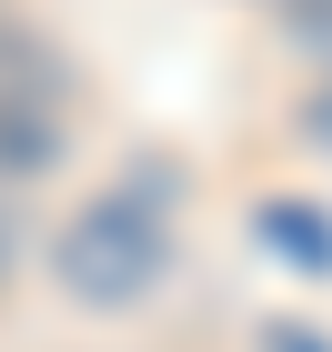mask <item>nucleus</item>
<instances>
[{"instance_id": "f257e3e1", "label": "nucleus", "mask_w": 332, "mask_h": 352, "mask_svg": "<svg viewBox=\"0 0 332 352\" xmlns=\"http://www.w3.org/2000/svg\"><path fill=\"white\" fill-rule=\"evenodd\" d=\"M51 272H60V292H71V302L121 312V302H141V292L171 272V232H162V212H141L131 191H111V201H91V212L60 221Z\"/></svg>"}, {"instance_id": "f03ea898", "label": "nucleus", "mask_w": 332, "mask_h": 352, "mask_svg": "<svg viewBox=\"0 0 332 352\" xmlns=\"http://www.w3.org/2000/svg\"><path fill=\"white\" fill-rule=\"evenodd\" d=\"M60 141H51V111H30V101H0V171H41Z\"/></svg>"}, {"instance_id": "7ed1b4c3", "label": "nucleus", "mask_w": 332, "mask_h": 352, "mask_svg": "<svg viewBox=\"0 0 332 352\" xmlns=\"http://www.w3.org/2000/svg\"><path fill=\"white\" fill-rule=\"evenodd\" d=\"M302 131H312V141H322V151H332V81H322V91H312V101H302Z\"/></svg>"}, {"instance_id": "20e7f679", "label": "nucleus", "mask_w": 332, "mask_h": 352, "mask_svg": "<svg viewBox=\"0 0 332 352\" xmlns=\"http://www.w3.org/2000/svg\"><path fill=\"white\" fill-rule=\"evenodd\" d=\"M0 262H10V242H0Z\"/></svg>"}]
</instances>
